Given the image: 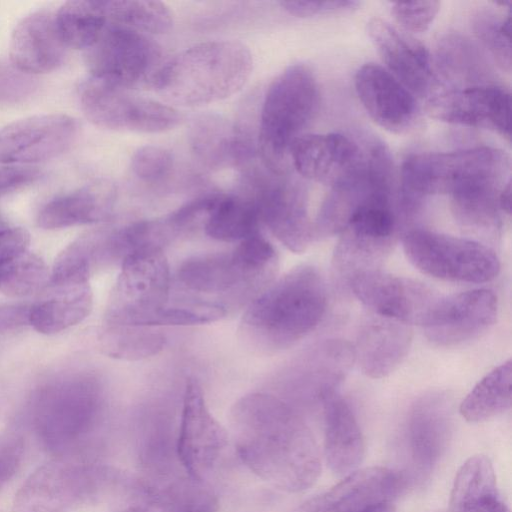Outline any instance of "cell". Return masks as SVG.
<instances>
[{
    "label": "cell",
    "instance_id": "cell-12",
    "mask_svg": "<svg viewBox=\"0 0 512 512\" xmlns=\"http://www.w3.org/2000/svg\"><path fill=\"white\" fill-rule=\"evenodd\" d=\"M393 162L386 145L372 140L358 164L330 187L313 225L314 236L340 234L353 214L378 190L393 187Z\"/></svg>",
    "mask_w": 512,
    "mask_h": 512
},
{
    "label": "cell",
    "instance_id": "cell-42",
    "mask_svg": "<svg viewBox=\"0 0 512 512\" xmlns=\"http://www.w3.org/2000/svg\"><path fill=\"white\" fill-rule=\"evenodd\" d=\"M440 8L439 1L393 2L391 13L406 31L420 33L428 29Z\"/></svg>",
    "mask_w": 512,
    "mask_h": 512
},
{
    "label": "cell",
    "instance_id": "cell-2",
    "mask_svg": "<svg viewBox=\"0 0 512 512\" xmlns=\"http://www.w3.org/2000/svg\"><path fill=\"white\" fill-rule=\"evenodd\" d=\"M509 155L481 146L443 153H413L401 167L397 206L411 222L429 195L450 196L452 214L480 219L500 208V196L511 184Z\"/></svg>",
    "mask_w": 512,
    "mask_h": 512
},
{
    "label": "cell",
    "instance_id": "cell-25",
    "mask_svg": "<svg viewBox=\"0 0 512 512\" xmlns=\"http://www.w3.org/2000/svg\"><path fill=\"white\" fill-rule=\"evenodd\" d=\"M55 22V13L47 10L23 17L12 31L9 56L19 72L32 75L53 71L66 56Z\"/></svg>",
    "mask_w": 512,
    "mask_h": 512
},
{
    "label": "cell",
    "instance_id": "cell-52",
    "mask_svg": "<svg viewBox=\"0 0 512 512\" xmlns=\"http://www.w3.org/2000/svg\"><path fill=\"white\" fill-rule=\"evenodd\" d=\"M2 227H6V226H5V222H4L3 218L0 215V228H2Z\"/></svg>",
    "mask_w": 512,
    "mask_h": 512
},
{
    "label": "cell",
    "instance_id": "cell-32",
    "mask_svg": "<svg viewBox=\"0 0 512 512\" xmlns=\"http://www.w3.org/2000/svg\"><path fill=\"white\" fill-rule=\"evenodd\" d=\"M260 219L251 197L218 194L204 228L219 241H243L259 234Z\"/></svg>",
    "mask_w": 512,
    "mask_h": 512
},
{
    "label": "cell",
    "instance_id": "cell-11",
    "mask_svg": "<svg viewBox=\"0 0 512 512\" xmlns=\"http://www.w3.org/2000/svg\"><path fill=\"white\" fill-rule=\"evenodd\" d=\"M162 50L143 33L109 23L93 46L86 50L90 75L133 90L152 86L164 64Z\"/></svg>",
    "mask_w": 512,
    "mask_h": 512
},
{
    "label": "cell",
    "instance_id": "cell-24",
    "mask_svg": "<svg viewBox=\"0 0 512 512\" xmlns=\"http://www.w3.org/2000/svg\"><path fill=\"white\" fill-rule=\"evenodd\" d=\"M363 148L340 133L302 134L290 149V161L299 175L330 187L361 160Z\"/></svg>",
    "mask_w": 512,
    "mask_h": 512
},
{
    "label": "cell",
    "instance_id": "cell-48",
    "mask_svg": "<svg viewBox=\"0 0 512 512\" xmlns=\"http://www.w3.org/2000/svg\"><path fill=\"white\" fill-rule=\"evenodd\" d=\"M29 233L20 227L0 228V265L17 254L27 250Z\"/></svg>",
    "mask_w": 512,
    "mask_h": 512
},
{
    "label": "cell",
    "instance_id": "cell-37",
    "mask_svg": "<svg viewBox=\"0 0 512 512\" xmlns=\"http://www.w3.org/2000/svg\"><path fill=\"white\" fill-rule=\"evenodd\" d=\"M50 273L44 260L27 250L0 265V293L27 296L47 286Z\"/></svg>",
    "mask_w": 512,
    "mask_h": 512
},
{
    "label": "cell",
    "instance_id": "cell-18",
    "mask_svg": "<svg viewBox=\"0 0 512 512\" xmlns=\"http://www.w3.org/2000/svg\"><path fill=\"white\" fill-rule=\"evenodd\" d=\"M371 313L421 325L439 298L421 282L379 270L356 276L348 285Z\"/></svg>",
    "mask_w": 512,
    "mask_h": 512
},
{
    "label": "cell",
    "instance_id": "cell-39",
    "mask_svg": "<svg viewBox=\"0 0 512 512\" xmlns=\"http://www.w3.org/2000/svg\"><path fill=\"white\" fill-rule=\"evenodd\" d=\"M472 27L475 35L488 49L498 66L510 72V13L502 17L491 11H480L474 16Z\"/></svg>",
    "mask_w": 512,
    "mask_h": 512
},
{
    "label": "cell",
    "instance_id": "cell-1",
    "mask_svg": "<svg viewBox=\"0 0 512 512\" xmlns=\"http://www.w3.org/2000/svg\"><path fill=\"white\" fill-rule=\"evenodd\" d=\"M230 423L240 459L259 478L290 493L315 483L321 470L318 446L290 404L252 393L234 404Z\"/></svg>",
    "mask_w": 512,
    "mask_h": 512
},
{
    "label": "cell",
    "instance_id": "cell-10",
    "mask_svg": "<svg viewBox=\"0 0 512 512\" xmlns=\"http://www.w3.org/2000/svg\"><path fill=\"white\" fill-rule=\"evenodd\" d=\"M78 97L86 118L110 130L161 133L181 121L173 107L91 75L80 84Z\"/></svg>",
    "mask_w": 512,
    "mask_h": 512
},
{
    "label": "cell",
    "instance_id": "cell-22",
    "mask_svg": "<svg viewBox=\"0 0 512 512\" xmlns=\"http://www.w3.org/2000/svg\"><path fill=\"white\" fill-rule=\"evenodd\" d=\"M368 34L389 73L414 95L430 93L435 81L431 58L420 41L380 18L369 21Z\"/></svg>",
    "mask_w": 512,
    "mask_h": 512
},
{
    "label": "cell",
    "instance_id": "cell-20",
    "mask_svg": "<svg viewBox=\"0 0 512 512\" xmlns=\"http://www.w3.org/2000/svg\"><path fill=\"white\" fill-rule=\"evenodd\" d=\"M404 486L403 476L385 467L355 470L292 512H365L374 506L390 503Z\"/></svg>",
    "mask_w": 512,
    "mask_h": 512
},
{
    "label": "cell",
    "instance_id": "cell-13",
    "mask_svg": "<svg viewBox=\"0 0 512 512\" xmlns=\"http://www.w3.org/2000/svg\"><path fill=\"white\" fill-rule=\"evenodd\" d=\"M227 444V433L210 412L200 384L188 379L176 444L183 467L195 481L206 480L218 467Z\"/></svg>",
    "mask_w": 512,
    "mask_h": 512
},
{
    "label": "cell",
    "instance_id": "cell-23",
    "mask_svg": "<svg viewBox=\"0 0 512 512\" xmlns=\"http://www.w3.org/2000/svg\"><path fill=\"white\" fill-rule=\"evenodd\" d=\"M354 362L350 343L340 339L318 342L307 350L293 371L297 395L307 404L323 406L337 394Z\"/></svg>",
    "mask_w": 512,
    "mask_h": 512
},
{
    "label": "cell",
    "instance_id": "cell-19",
    "mask_svg": "<svg viewBox=\"0 0 512 512\" xmlns=\"http://www.w3.org/2000/svg\"><path fill=\"white\" fill-rule=\"evenodd\" d=\"M452 432L451 399L430 392L413 402L404 421V438L414 472L428 477L445 453Z\"/></svg>",
    "mask_w": 512,
    "mask_h": 512
},
{
    "label": "cell",
    "instance_id": "cell-16",
    "mask_svg": "<svg viewBox=\"0 0 512 512\" xmlns=\"http://www.w3.org/2000/svg\"><path fill=\"white\" fill-rule=\"evenodd\" d=\"M78 131L76 119L62 113L11 122L0 129V163L31 164L55 158L72 146Z\"/></svg>",
    "mask_w": 512,
    "mask_h": 512
},
{
    "label": "cell",
    "instance_id": "cell-28",
    "mask_svg": "<svg viewBox=\"0 0 512 512\" xmlns=\"http://www.w3.org/2000/svg\"><path fill=\"white\" fill-rule=\"evenodd\" d=\"M177 277L188 290L204 294L236 293L260 286L233 251L189 258L180 265Z\"/></svg>",
    "mask_w": 512,
    "mask_h": 512
},
{
    "label": "cell",
    "instance_id": "cell-6",
    "mask_svg": "<svg viewBox=\"0 0 512 512\" xmlns=\"http://www.w3.org/2000/svg\"><path fill=\"white\" fill-rule=\"evenodd\" d=\"M319 96L317 80L303 64L287 67L268 87L260 114L258 151L269 172L288 173L291 146L317 112Z\"/></svg>",
    "mask_w": 512,
    "mask_h": 512
},
{
    "label": "cell",
    "instance_id": "cell-26",
    "mask_svg": "<svg viewBox=\"0 0 512 512\" xmlns=\"http://www.w3.org/2000/svg\"><path fill=\"white\" fill-rule=\"evenodd\" d=\"M411 340L410 325L371 313L357 333L355 361L370 378L385 377L405 358Z\"/></svg>",
    "mask_w": 512,
    "mask_h": 512
},
{
    "label": "cell",
    "instance_id": "cell-9",
    "mask_svg": "<svg viewBox=\"0 0 512 512\" xmlns=\"http://www.w3.org/2000/svg\"><path fill=\"white\" fill-rule=\"evenodd\" d=\"M408 260L434 278L464 283H484L500 270L496 253L487 245L426 229L411 228L402 236Z\"/></svg>",
    "mask_w": 512,
    "mask_h": 512
},
{
    "label": "cell",
    "instance_id": "cell-34",
    "mask_svg": "<svg viewBox=\"0 0 512 512\" xmlns=\"http://www.w3.org/2000/svg\"><path fill=\"white\" fill-rule=\"evenodd\" d=\"M55 22L67 47L85 50L95 44L106 25L101 0L65 2L55 12Z\"/></svg>",
    "mask_w": 512,
    "mask_h": 512
},
{
    "label": "cell",
    "instance_id": "cell-5",
    "mask_svg": "<svg viewBox=\"0 0 512 512\" xmlns=\"http://www.w3.org/2000/svg\"><path fill=\"white\" fill-rule=\"evenodd\" d=\"M104 404L103 389L96 378L65 375L46 383L36 393L33 424L46 448L68 454L83 446L99 427Z\"/></svg>",
    "mask_w": 512,
    "mask_h": 512
},
{
    "label": "cell",
    "instance_id": "cell-15",
    "mask_svg": "<svg viewBox=\"0 0 512 512\" xmlns=\"http://www.w3.org/2000/svg\"><path fill=\"white\" fill-rule=\"evenodd\" d=\"M427 109L435 119L489 129L510 140L511 98L502 85L486 82L446 89L430 97Z\"/></svg>",
    "mask_w": 512,
    "mask_h": 512
},
{
    "label": "cell",
    "instance_id": "cell-40",
    "mask_svg": "<svg viewBox=\"0 0 512 512\" xmlns=\"http://www.w3.org/2000/svg\"><path fill=\"white\" fill-rule=\"evenodd\" d=\"M194 132L195 151L208 163L234 161L237 131H230L217 119H203Z\"/></svg>",
    "mask_w": 512,
    "mask_h": 512
},
{
    "label": "cell",
    "instance_id": "cell-7",
    "mask_svg": "<svg viewBox=\"0 0 512 512\" xmlns=\"http://www.w3.org/2000/svg\"><path fill=\"white\" fill-rule=\"evenodd\" d=\"M124 480L105 465L53 460L25 481L16 494L14 512H71L119 492Z\"/></svg>",
    "mask_w": 512,
    "mask_h": 512
},
{
    "label": "cell",
    "instance_id": "cell-4",
    "mask_svg": "<svg viewBox=\"0 0 512 512\" xmlns=\"http://www.w3.org/2000/svg\"><path fill=\"white\" fill-rule=\"evenodd\" d=\"M253 57L233 40L194 45L166 60L151 88L167 102L197 107L226 99L248 81Z\"/></svg>",
    "mask_w": 512,
    "mask_h": 512
},
{
    "label": "cell",
    "instance_id": "cell-45",
    "mask_svg": "<svg viewBox=\"0 0 512 512\" xmlns=\"http://www.w3.org/2000/svg\"><path fill=\"white\" fill-rule=\"evenodd\" d=\"M280 6L289 14L308 18L316 15H329L351 11L359 6V2L350 0L333 1H280Z\"/></svg>",
    "mask_w": 512,
    "mask_h": 512
},
{
    "label": "cell",
    "instance_id": "cell-31",
    "mask_svg": "<svg viewBox=\"0 0 512 512\" xmlns=\"http://www.w3.org/2000/svg\"><path fill=\"white\" fill-rule=\"evenodd\" d=\"M450 512H509L487 457H470L461 466L451 491Z\"/></svg>",
    "mask_w": 512,
    "mask_h": 512
},
{
    "label": "cell",
    "instance_id": "cell-3",
    "mask_svg": "<svg viewBox=\"0 0 512 512\" xmlns=\"http://www.w3.org/2000/svg\"><path fill=\"white\" fill-rule=\"evenodd\" d=\"M327 300L326 284L318 269L298 266L249 303L240 322L239 336L256 353L283 351L319 325Z\"/></svg>",
    "mask_w": 512,
    "mask_h": 512
},
{
    "label": "cell",
    "instance_id": "cell-41",
    "mask_svg": "<svg viewBox=\"0 0 512 512\" xmlns=\"http://www.w3.org/2000/svg\"><path fill=\"white\" fill-rule=\"evenodd\" d=\"M131 167L140 179L149 183L160 182L169 176L173 168V157L161 147L144 146L134 153Z\"/></svg>",
    "mask_w": 512,
    "mask_h": 512
},
{
    "label": "cell",
    "instance_id": "cell-29",
    "mask_svg": "<svg viewBox=\"0 0 512 512\" xmlns=\"http://www.w3.org/2000/svg\"><path fill=\"white\" fill-rule=\"evenodd\" d=\"M324 450L330 469L337 475L355 471L364 457V439L349 404L337 394L323 405Z\"/></svg>",
    "mask_w": 512,
    "mask_h": 512
},
{
    "label": "cell",
    "instance_id": "cell-36",
    "mask_svg": "<svg viewBox=\"0 0 512 512\" xmlns=\"http://www.w3.org/2000/svg\"><path fill=\"white\" fill-rule=\"evenodd\" d=\"M101 8L107 22L140 33L163 34L173 25L171 11L160 1L101 0Z\"/></svg>",
    "mask_w": 512,
    "mask_h": 512
},
{
    "label": "cell",
    "instance_id": "cell-27",
    "mask_svg": "<svg viewBox=\"0 0 512 512\" xmlns=\"http://www.w3.org/2000/svg\"><path fill=\"white\" fill-rule=\"evenodd\" d=\"M116 190L108 181H96L48 201L37 216L47 230L104 221L112 212Z\"/></svg>",
    "mask_w": 512,
    "mask_h": 512
},
{
    "label": "cell",
    "instance_id": "cell-38",
    "mask_svg": "<svg viewBox=\"0 0 512 512\" xmlns=\"http://www.w3.org/2000/svg\"><path fill=\"white\" fill-rule=\"evenodd\" d=\"M438 62L442 72L457 80H483L482 59L474 45L458 35L447 36L440 44Z\"/></svg>",
    "mask_w": 512,
    "mask_h": 512
},
{
    "label": "cell",
    "instance_id": "cell-43",
    "mask_svg": "<svg viewBox=\"0 0 512 512\" xmlns=\"http://www.w3.org/2000/svg\"><path fill=\"white\" fill-rule=\"evenodd\" d=\"M164 512H217L218 501L214 495L196 487H184L168 494Z\"/></svg>",
    "mask_w": 512,
    "mask_h": 512
},
{
    "label": "cell",
    "instance_id": "cell-50",
    "mask_svg": "<svg viewBox=\"0 0 512 512\" xmlns=\"http://www.w3.org/2000/svg\"><path fill=\"white\" fill-rule=\"evenodd\" d=\"M365 512H395L394 508L390 503H384L377 506H374Z\"/></svg>",
    "mask_w": 512,
    "mask_h": 512
},
{
    "label": "cell",
    "instance_id": "cell-47",
    "mask_svg": "<svg viewBox=\"0 0 512 512\" xmlns=\"http://www.w3.org/2000/svg\"><path fill=\"white\" fill-rule=\"evenodd\" d=\"M23 456V443L19 439L0 442V490L17 472Z\"/></svg>",
    "mask_w": 512,
    "mask_h": 512
},
{
    "label": "cell",
    "instance_id": "cell-46",
    "mask_svg": "<svg viewBox=\"0 0 512 512\" xmlns=\"http://www.w3.org/2000/svg\"><path fill=\"white\" fill-rule=\"evenodd\" d=\"M39 177L40 171L33 167L1 166L0 197L35 182Z\"/></svg>",
    "mask_w": 512,
    "mask_h": 512
},
{
    "label": "cell",
    "instance_id": "cell-17",
    "mask_svg": "<svg viewBox=\"0 0 512 512\" xmlns=\"http://www.w3.org/2000/svg\"><path fill=\"white\" fill-rule=\"evenodd\" d=\"M498 300L493 291L472 289L438 298L423 326L429 341L438 346H455L476 338L496 320Z\"/></svg>",
    "mask_w": 512,
    "mask_h": 512
},
{
    "label": "cell",
    "instance_id": "cell-8",
    "mask_svg": "<svg viewBox=\"0 0 512 512\" xmlns=\"http://www.w3.org/2000/svg\"><path fill=\"white\" fill-rule=\"evenodd\" d=\"M120 264L103 323L154 328L170 294V270L162 248H140Z\"/></svg>",
    "mask_w": 512,
    "mask_h": 512
},
{
    "label": "cell",
    "instance_id": "cell-44",
    "mask_svg": "<svg viewBox=\"0 0 512 512\" xmlns=\"http://www.w3.org/2000/svg\"><path fill=\"white\" fill-rule=\"evenodd\" d=\"M35 89L36 83L29 75L0 62V105L23 101Z\"/></svg>",
    "mask_w": 512,
    "mask_h": 512
},
{
    "label": "cell",
    "instance_id": "cell-33",
    "mask_svg": "<svg viewBox=\"0 0 512 512\" xmlns=\"http://www.w3.org/2000/svg\"><path fill=\"white\" fill-rule=\"evenodd\" d=\"M512 363L507 360L484 376L460 405L461 415L469 422H482L511 407Z\"/></svg>",
    "mask_w": 512,
    "mask_h": 512
},
{
    "label": "cell",
    "instance_id": "cell-14",
    "mask_svg": "<svg viewBox=\"0 0 512 512\" xmlns=\"http://www.w3.org/2000/svg\"><path fill=\"white\" fill-rule=\"evenodd\" d=\"M260 223L289 250L301 253L314 237L306 190L286 174L260 180L255 196Z\"/></svg>",
    "mask_w": 512,
    "mask_h": 512
},
{
    "label": "cell",
    "instance_id": "cell-35",
    "mask_svg": "<svg viewBox=\"0 0 512 512\" xmlns=\"http://www.w3.org/2000/svg\"><path fill=\"white\" fill-rule=\"evenodd\" d=\"M99 343L102 352L114 359L136 361L157 355L166 338L151 327L102 325Z\"/></svg>",
    "mask_w": 512,
    "mask_h": 512
},
{
    "label": "cell",
    "instance_id": "cell-21",
    "mask_svg": "<svg viewBox=\"0 0 512 512\" xmlns=\"http://www.w3.org/2000/svg\"><path fill=\"white\" fill-rule=\"evenodd\" d=\"M357 96L369 116L397 134L410 130L418 117L415 95L378 64L366 63L354 77Z\"/></svg>",
    "mask_w": 512,
    "mask_h": 512
},
{
    "label": "cell",
    "instance_id": "cell-49",
    "mask_svg": "<svg viewBox=\"0 0 512 512\" xmlns=\"http://www.w3.org/2000/svg\"><path fill=\"white\" fill-rule=\"evenodd\" d=\"M29 308L26 305L0 306V333L29 324Z\"/></svg>",
    "mask_w": 512,
    "mask_h": 512
},
{
    "label": "cell",
    "instance_id": "cell-51",
    "mask_svg": "<svg viewBox=\"0 0 512 512\" xmlns=\"http://www.w3.org/2000/svg\"><path fill=\"white\" fill-rule=\"evenodd\" d=\"M118 512H147V511L140 506H131V507L125 508Z\"/></svg>",
    "mask_w": 512,
    "mask_h": 512
},
{
    "label": "cell",
    "instance_id": "cell-30",
    "mask_svg": "<svg viewBox=\"0 0 512 512\" xmlns=\"http://www.w3.org/2000/svg\"><path fill=\"white\" fill-rule=\"evenodd\" d=\"M43 296L29 308V324L40 333L54 334L82 322L91 312L89 281L47 284Z\"/></svg>",
    "mask_w": 512,
    "mask_h": 512
}]
</instances>
